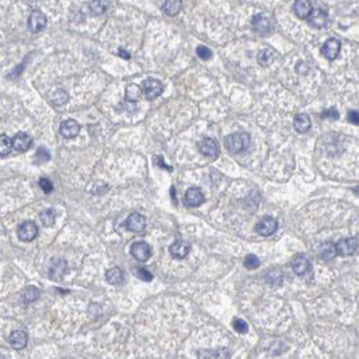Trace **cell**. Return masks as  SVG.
I'll list each match as a JSON object with an SVG mask.
<instances>
[{
	"label": "cell",
	"instance_id": "obj_1",
	"mask_svg": "<svg viewBox=\"0 0 359 359\" xmlns=\"http://www.w3.org/2000/svg\"><path fill=\"white\" fill-rule=\"evenodd\" d=\"M225 149L232 154L246 152L250 147V135L247 133H235L225 137Z\"/></svg>",
	"mask_w": 359,
	"mask_h": 359
},
{
	"label": "cell",
	"instance_id": "obj_2",
	"mask_svg": "<svg viewBox=\"0 0 359 359\" xmlns=\"http://www.w3.org/2000/svg\"><path fill=\"white\" fill-rule=\"evenodd\" d=\"M199 150L203 155H205L209 159H216L219 157L220 149L218 142L212 138H204L203 140L199 142Z\"/></svg>",
	"mask_w": 359,
	"mask_h": 359
},
{
	"label": "cell",
	"instance_id": "obj_3",
	"mask_svg": "<svg viewBox=\"0 0 359 359\" xmlns=\"http://www.w3.org/2000/svg\"><path fill=\"white\" fill-rule=\"evenodd\" d=\"M358 239L357 238H344L336 243V253L338 256H348L355 254V251L358 249Z\"/></svg>",
	"mask_w": 359,
	"mask_h": 359
},
{
	"label": "cell",
	"instance_id": "obj_4",
	"mask_svg": "<svg viewBox=\"0 0 359 359\" xmlns=\"http://www.w3.org/2000/svg\"><path fill=\"white\" fill-rule=\"evenodd\" d=\"M277 228H278V223H277V220L272 218V216H265V218H262L259 222H258V224H256V232L262 235V237H270V235H273L274 232L277 231Z\"/></svg>",
	"mask_w": 359,
	"mask_h": 359
},
{
	"label": "cell",
	"instance_id": "obj_5",
	"mask_svg": "<svg viewBox=\"0 0 359 359\" xmlns=\"http://www.w3.org/2000/svg\"><path fill=\"white\" fill-rule=\"evenodd\" d=\"M130 251H131V256L139 262H146L152 256V247H150V244L146 243V242H142V240L131 244Z\"/></svg>",
	"mask_w": 359,
	"mask_h": 359
},
{
	"label": "cell",
	"instance_id": "obj_6",
	"mask_svg": "<svg viewBox=\"0 0 359 359\" xmlns=\"http://www.w3.org/2000/svg\"><path fill=\"white\" fill-rule=\"evenodd\" d=\"M142 89H143L145 96L152 100V99L158 98L159 95L162 93V91H164V85H162V83L158 81V80L147 79L143 81Z\"/></svg>",
	"mask_w": 359,
	"mask_h": 359
},
{
	"label": "cell",
	"instance_id": "obj_7",
	"mask_svg": "<svg viewBox=\"0 0 359 359\" xmlns=\"http://www.w3.org/2000/svg\"><path fill=\"white\" fill-rule=\"evenodd\" d=\"M341 41L336 39V38H329L325 41V43L323 45L322 48V54L323 57H325L329 61H334L335 58L339 55L341 53Z\"/></svg>",
	"mask_w": 359,
	"mask_h": 359
},
{
	"label": "cell",
	"instance_id": "obj_8",
	"mask_svg": "<svg viewBox=\"0 0 359 359\" xmlns=\"http://www.w3.org/2000/svg\"><path fill=\"white\" fill-rule=\"evenodd\" d=\"M38 235V227L35 225V223L33 222H25L22 224L19 225L18 230V237L20 240L23 242H31L34 240Z\"/></svg>",
	"mask_w": 359,
	"mask_h": 359
},
{
	"label": "cell",
	"instance_id": "obj_9",
	"mask_svg": "<svg viewBox=\"0 0 359 359\" xmlns=\"http://www.w3.org/2000/svg\"><path fill=\"white\" fill-rule=\"evenodd\" d=\"M46 22H48V19L45 17V14L41 13L39 10H35L29 17V23H27L29 30L31 33H39V31H42L46 27Z\"/></svg>",
	"mask_w": 359,
	"mask_h": 359
},
{
	"label": "cell",
	"instance_id": "obj_10",
	"mask_svg": "<svg viewBox=\"0 0 359 359\" xmlns=\"http://www.w3.org/2000/svg\"><path fill=\"white\" fill-rule=\"evenodd\" d=\"M292 269L297 275L303 277V275H307L308 273H310L312 265H310L309 259L305 256H294V259L292 261Z\"/></svg>",
	"mask_w": 359,
	"mask_h": 359
},
{
	"label": "cell",
	"instance_id": "obj_11",
	"mask_svg": "<svg viewBox=\"0 0 359 359\" xmlns=\"http://www.w3.org/2000/svg\"><path fill=\"white\" fill-rule=\"evenodd\" d=\"M308 23L315 29H323L328 23V14L323 8H315L308 18Z\"/></svg>",
	"mask_w": 359,
	"mask_h": 359
},
{
	"label": "cell",
	"instance_id": "obj_12",
	"mask_svg": "<svg viewBox=\"0 0 359 359\" xmlns=\"http://www.w3.org/2000/svg\"><path fill=\"white\" fill-rule=\"evenodd\" d=\"M126 227L133 232H142L146 227V219L140 213H131L126 220Z\"/></svg>",
	"mask_w": 359,
	"mask_h": 359
},
{
	"label": "cell",
	"instance_id": "obj_13",
	"mask_svg": "<svg viewBox=\"0 0 359 359\" xmlns=\"http://www.w3.org/2000/svg\"><path fill=\"white\" fill-rule=\"evenodd\" d=\"M60 133L64 138H74L77 137L80 133V124L73 119H68V120H64L60 126Z\"/></svg>",
	"mask_w": 359,
	"mask_h": 359
},
{
	"label": "cell",
	"instance_id": "obj_14",
	"mask_svg": "<svg viewBox=\"0 0 359 359\" xmlns=\"http://www.w3.org/2000/svg\"><path fill=\"white\" fill-rule=\"evenodd\" d=\"M185 203L189 207H199L204 203V195L201 192L200 189L196 188H189L187 192H185Z\"/></svg>",
	"mask_w": 359,
	"mask_h": 359
},
{
	"label": "cell",
	"instance_id": "obj_15",
	"mask_svg": "<svg viewBox=\"0 0 359 359\" xmlns=\"http://www.w3.org/2000/svg\"><path fill=\"white\" fill-rule=\"evenodd\" d=\"M67 261L64 259H55V261H51V265H50L49 269V275L50 278L53 280H61L62 277L67 273Z\"/></svg>",
	"mask_w": 359,
	"mask_h": 359
},
{
	"label": "cell",
	"instance_id": "obj_16",
	"mask_svg": "<svg viewBox=\"0 0 359 359\" xmlns=\"http://www.w3.org/2000/svg\"><path fill=\"white\" fill-rule=\"evenodd\" d=\"M8 342H10V344H11L13 348H15V350H22V348H25L27 346L29 336H27L25 331L18 329V331H14L13 334L10 335Z\"/></svg>",
	"mask_w": 359,
	"mask_h": 359
},
{
	"label": "cell",
	"instance_id": "obj_17",
	"mask_svg": "<svg viewBox=\"0 0 359 359\" xmlns=\"http://www.w3.org/2000/svg\"><path fill=\"white\" fill-rule=\"evenodd\" d=\"M171 254L173 258L176 259H183L188 256L189 251H190V246L188 242H184V240H176L174 243L171 244Z\"/></svg>",
	"mask_w": 359,
	"mask_h": 359
},
{
	"label": "cell",
	"instance_id": "obj_18",
	"mask_svg": "<svg viewBox=\"0 0 359 359\" xmlns=\"http://www.w3.org/2000/svg\"><path fill=\"white\" fill-rule=\"evenodd\" d=\"M253 27L259 34H268L272 31V22L263 14H258L253 18Z\"/></svg>",
	"mask_w": 359,
	"mask_h": 359
},
{
	"label": "cell",
	"instance_id": "obj_19",
	"mask_svg": "<svg viewBox=\"0 0 359 359\" xmlns=\"http://www.w3.org/2000/svg\"><path fill=\"white\" fill-rule=\"evenodd\" d=\"M293 10H294V14L300 19H308L312 11H313L312 3L308 1V0H298V1H296L294 6H293Z\"/></svg>",
	"mask_w": 359,
	"mask_h": 359
},
{
	"label": "cell",
	"instance_id": "obj_20",
	"mask_svg": "<svg viewBox=\"0 0 359 359\" xmlns=\"http://www.w3.org/2000/svg\"><path fill=\"white\" fill-rule=\"evenodd\" d=\"M13 146L15 150L18 152H26L29 150V147L31 146V138L30 135L26 134V133H18L13 138Z\"/></svg>",
	"mask_w": 359,
	"mask_h": 359
},
{
	"label": "cell",
	"instance_id": "obj_21",
	"mask_svg": "<svg viewBox=\"0 0 359 359\" xmlns=\"http://www.w3.org/2000/svg\"><path fill=\"white\" fill-rule=\"evenodd\" d=\"M105 278H107L108 284H111V285H120L124 281V273H123L122 269L112 268L110 270H107Z\"/></svg>",
	"mask_w": 359,
	"mask_h": 359
},
{
	"label": "cell",
	"instance_id": "obj_22",
	"mask_svg": "<svg viewBox=\"0 0 359 359\" xmlns=\"http://www.w3.org/2000/svg\"><path fill=\"white\" fill-rule=\"evenodd\" d=\"M293 126H294L297 133H307V131L310 128L309 116L305 115V114H298V115H296V118H294Z\"/></svg>",
	"mask_w": 359,
	"mask_h": 359
},
{
	"label": "cell",
	"instance_id": "obj_23",
	"mask_svg": "<svg viewBox=\"0 0 359 359\" xmlns=\"http://www.w3.org/2000/svg\"><path fill=\"white\" fill-rule=\"evenodd\" d=\"M265 278H266V282H268L269 285L280 286L282 285V281H284V274H282L281 270L274 269V270H270V272L266 273Z\"/></svg>",
	"mask_w": 359,
	"mask_h": 359
},
{
	"label": "cell",
	"instance_id": "obj_24",
	"mask_svg": "<svg viewBox=\"0 0 359 359\" xmlns=\"http://www.w3.org/2000/svg\"><path fill=\"white\" fill-rule=\"evenodd\" d=\"M336 254H338L336 253V244L331 243V242H327V243H324L320 247V256H322L323 259H325V261L334 259Z\"/></svg>",
	"mask_w": 359,
	"mask_h": 359
},
{
	"label": "cell",
	"instance_id": "obj_25",
	"mask_svg": "<svg viewBox=\"0 0 359 359\" xmlns=\"http://www.w3.org/2000/svg\"><path fill=\"white\" fill-rule=\"evenodd\" d=\"M181 6H183V3L181 1H178V0H169V1H165L164 4H162V8H164V11L168 15H177L178 11L181 10Z\"/></svg>",
	"mask_w": 359,
	"mask_h": 359
},
{
	"label": "cell",
	"instance_id": "obj_26",
	"mask_svg": "<svg viewBox=\"0 0 359 359\" xmlns=\"http://www.w3.org/2000/svg\"><path fill=\"white\" fill-rule=\"evenodd\" d=\"M143 93V89L140 88L139 85L137 84H130V85L126 88V98L130 100V102H137L139 100L140 96Z\"/></svg>",
	"mask_w": 359,
	"mask_h": 359
},
{
	"label": "cell",
	"instance_id": "obj_27",
	"mask_svg": "<svg viewBox=\"0 0 359 359\" xmlns=\"http://www.w3.org/2000/svg\"><path fill=\"white\" fill-rule=\"evenodd\" d=\"M274 61V51L272 49H263L258 54V62L262 67H269Z\"/></svg>",
	"mask_w": 359,
	"mask_h": 359
},
{
	"label": "cell",
	"instance_id": "obj_28",
	"mask_svg": "<svg viewBox=\"0 0 359 359\" xmlns=\"http://www.w3.org/2000/svg\"><path fill=\"white\" fill-rule=\"evenodd\" d=\"M38 297H39V291H38L35 286L27 288L25 292H23V294H22V298H23L25 304H30L33 301H35Z\"/></svg>",
	"mask_w": 359,
	"mask_h": 359
},
{
	"label": "cell",
	"instance_id": "obj_29",
	"mask_svg": "<svg viewBox=\"0 0 359 359\" xmlns=\"http://www.w3.org/2000/svg\"><path fill=\"white\" fill-rule=\"evenodd\" d=\"M11 147H14L13 140L10 139L7 135H1L0 137V155L1 157H6L7 154L11 152Z\"/></svg>",
	"mask_w": 359,
	"mask_h": 359
},
{
	"label": "cell",
	"instance_id": "obj_30",
	"mask_svg": "<svg viewBox=\"0 0 359 359\" xmlns=\"http://www.w3.org/2000/svg\"><path fill=\"white\" fill-rule=\"evenodd\" d=\"M41 222L43 223V225L46 227H51L54 224L55 222V212L53 209H45L42 213H41Z\"/></svg>",
	"mask_w": 359,
	"mask_h": 359
},
{
	"label": "cell",
	"instance_id": "obj_31",
	"mask_svg": "<svg viewBox=\"0 0 359 359\" xmlns=\"http://www.w3.org/2000/svg\"><path fill=\"white\" fill-rule=\"evenodd\" d=\"M244 268L250 269V270H254V269L259 268V265H261V261L258 259V256H254V254H249V256H246L244 258Z\"/></svg>",
	"mask_w": 359,
	"mask_h": 359
},
{
	"label": "cell",
	"instance_id": "obj_32",
	"mask_svg": "<svg viewBox=\"0 0 359 359\" xmlns=\"http://www.w3.org/2000/svg\"><path fill=\"white\" fill-rule=\"evenodd\" d=\"M68 102V93L65 91H55L54 95H53V100H51V103L54 104V105H64V104Z\"/></svg>",
	"mask_w": 359,
	"mask_h": 359
},
{
	"label": "cell",
	"instance_id": "obj_33",
	"mask_svg": "<svg viewBox=\"0 0 359 359\" xmlns=\"http://www.w3.org/2000/svg\"><path fill=\"white\" fill-rule=\"evenodd\" d=\"M91 7V11L95 15H100V14H104L107 11V8H108V4L107 3H104V1H93L89 4Z\"/></svg>",
	"mask_w": 359,
	"mask_h": 359
},
{
	"label": "cell",
	"instance_id": "obj_34",
	"mask_svg": "<svg viewBox=\"0 0 359 359\" xmlns=\"http://www.w3.org/2000/svg\"><path fill=\"white\" fill-rule=\"evenodd\" d=\"M232 325H234V329L239 334H246L249 331V324L244 320H242V319H234Z\"/></svg>",
	"mask_w": 359,
	"mask_h": 359
},
{
	"label": "cell",
	"instance_id": "obj_35",
	"mask_svg": "<svg viewBox=\"0 0 359 359\" xmlns=\"http://www.w3.org/2000/svg\"><path fill=\"white\" fill-rule=\"evenodd\" d=\"M196 53H197V55L200 57L201 60H204V61H207V60H209V58L212 57V50L209 49V48H207V46H199L197 50H196Z\"/></svg>",
	"mask_w": 359,
	"mask_h": 359
},
{
	"label": "cell",
	"instance_id": "obj_36",
	"mask_svg": "<svg viewBox=\"0 0 359 359\" xmlns=\"http://www.w3.org/2000/svg\"><path fill=\"white\" fill-rule=\"evenodd\" d=\"M49 159H50L49 152H48L46 149H43V147H39L37 154H35V161L41 164V162H48Z\"/></svg>",
	"mask_w": 359,
	"mask_h": 359
},
{
	"label": "cell",
	"instance_id": "obj_37",
	"mask_svg": "<svg viewBox=\"0 0 359 359\" xmlns=\"http://www.w3.org/2000/svg\"><path fill=\"white\" fill-rule=\"evenodd\" d=\"M137 277L140 278L142 281H145V282H150L153 280V274L149 273L146 269H137Z\"/></svg>",
	"mask_w": 359,
	"mask_h": 359
},
{
	"label": "cell",
	"instance_id": "obj_38",
	"mask_svg": "<svg viewBox=\"0 0 359 359\" xmlns=\"http://www.w3.org/2000/svg\"><path fill=\"white\" fill-rule=\"evenodd\" d=\"M39 187L43 189L45 193H50V192L53 190V184L50 183V180H48V178L39 180Z\"/></svg>",
	"mask_w": 359,
	"mask_h": 359
},
{
	"label": "cell",
	"instance_id": "obj_39",
	"mask_svg": "<svg viewBox=\"0 0 359 359\" xmlns=\"http://www.w3.org/2000/svg\"><path fill=\"white\" fill-rule=\"evenodd\" d=\"M322 116L323 118H328V119L335 120V119H338V118H339V112L335 110V108H329V110L324 111V112L322 114Z\"/></svg>",
	"mask_w": 359,
	"mask_h": 359
},
{
	"label": "cell",
	"instance_id": "obj_40",
	"mask_svg": "<svg viewBox=\"0 0 359 359\" xmlns=\"http://www.w3.org/2000/svg\"><path fill=\"white\" fill-rule=\"evenodd\" d=\"M347 119H348V122L353 123V124H359V112L358 111H348Z\"/></svg>",
	"mask_w": 359,
	"mask_h": 359
},
{
	"label": "cell",
	"instance_id": "obj_41",
	"mask_svg": "<svg viewBox=\"0 0 359 359\" xmlns=\"http://www.w3.org/2000/svg\"><path fill=\"white\" fill-rule=\"evenodd\" d=\"M118 55H120V57H123V58H130V57H131V54H130V53H127V51H126L124 49H119V51H118Z\"/></svg>",
	"mask_w": 359,
	"mask_h": 359
},
{
	"label": "cell",
	"instance_id": "obj_42",
	"mask_svg": "<svg viewBox=\"0 0 359 359\" xmlns=\"http://www.w3.org/2000/svg\"><path fill=\"white\" fill-rule=\"evenodd\" d=\"M155 159H157V161H158V165H159V166H162V168H165V169H166V171H171V166H166V165L164 164V158H161V157H157V158H155Z\"/></svg>",
	"mask_w": 359,
	"mask_h": 359
},
{
	"label": "cell",
	"instance_id": "obj_43",
	"mask_svg": "<svg viewBox=\"0 0 359 359\" xmlns=\"http://www.w3.org/2000/svg\"><path fill=\"white\" fill-rule=\"evenodd\" d=\"M353 190H354V192H355V193H357V195L359 196V187H358V188H354Z\"/></svg>",
	"mask_w": 359,
	"mask_h": 359
}]
</instances>
